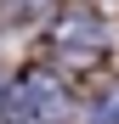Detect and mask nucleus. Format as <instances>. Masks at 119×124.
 <instances>
[{
  "label": "nucleus",
  "mask_w": 119,
  "mask_h": 124,
  "mask_svg": "<svg viewBox=\"0 0 119 124\" xmlns=\"http://www.w3.org/2000/svg\"><path fill=\"white\" fill-rule=\"evenodd\" d=\"M51 113H63V85L51 73H23L0 96V124H40Z\"/></svg>",
  "instance_id": "f257e3e1"
},
{
  "label": "nucleus",
  "mask_w": 119,
  "mask_h": 124,
  "mask_svg": "<svg viewBox=\"0 0 119 124\" xmlns=\"http://www.w3.org/2000/svg\"><path fill=\"white\" fill-rule=\"evenodd\" d=\"M102 39H108V28H102V17L91 6H68L51 23V51H63V56H96Z\"/></svg>",
  "instance_id": "f03ea898"
},
{
  "label": "nucleus",
  "mask_w": 119,
  "mask_h": 124,
  "mask_svg": "<svg viewBox=\"0 0 119 124\" xmlns=\"http://www.w3.org/2000/svg\"><path fill=\"white\" fill-rule=\"evenodd\" d=\"M102 124H119V90L108 96V107H102Z\"/></svg>",
  "instance_id": "7ed1b4c3"
},
{
  "label": "nucleus",
  "mask_w": 119,
  "mask_h": 124,
  "mask_svg": "<svg viewBox=\"0 0 119 124\" xmlns=\"http://www.w3.org/2000/svg\"><path fill=\"white\" fill-rule=\"evenodd\" d=\"M6 6H17V11H40V6H57V0H6Z\"/></svg>",
  "instance_id": "20e7f679"
}]
</instances>
